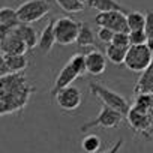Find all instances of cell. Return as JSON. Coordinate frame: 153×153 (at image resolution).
I'll use <instances>...</instances> for the list:
<instances>
[{
  "mask_svg": "<svg viewBox=\"0 0 153 153\" xmlns=\"http://www.w3.org/2000/svg\"><path fill=\"white\" fill-rule=\"evenodd\" d=\"M123 138H119L108 150H105V152H102V153H120V150H122V147H123Z\"/></svg>",
  "mask_w": 153,
  "mask_h": 153,
  "instance_id": "29",
  "label": "cell"
},
{
  "mask_svg": "<svg viewBox=\"0 0 153 153\" xmlns=\"http://www.w3.org/2000/svg\"><path fill=\"white\" fill-rule=\"evenodd\" d=\"M15 33L21 38V41L26 44L27 47V51H32L38 47V33L36 30L30 26V24H24V23H20L15 29Z\"/></svg>",
  "mask_w": 153,
  "mask_h": 153,
  "instance_id": "15",
  "label": "cell"
},
{
  "mask_svg": "<svg viewBox=\"0 0 153 153\" xmlns=\"http://www.w3.org/2000/svg\"><path fill=\"white\" fill-rule=\"evenodd\" d=\"M101 146H102V140L96 134H89L81 141V149L86 153H96V152H99Z\"/></svg>",
  "mask_w": 153,
  "mask_h": 153,
  "instance_id": "22",
  "label": "cell"
},
{
  "mask_svg": "<svg viewBox=\"0 0 153 153\" xmlns=\"http://www.w3.org/2000/svg\"><path fill=\"white\" fill-rule=\"evenodd\" d=\"M98 39L101 41V42H104V44H111V41H113V36H114V32L113 30H110V29H105V27H99V30H98Z\"/></svg>",
  "mask_w": 153,
  "mask_h": 153,
  "instance_id": "28",
  "label": "cell"
},
{
  "mask_svg": "<svg viewBox=\"0 0 153 153\" xmlns=\"http://www.w3.org/2000/svg\"><path fill=\"white\" fill-rule=\"evenodd\" d=\"M0 51H2L3 56H8V54H26L27 53V47L21 41V38L15 33V30H12L2 42H0Z\"/></svg>",
  "mask_w": 153,
  "mask_h": 153,
  "instance_id": "12",
  "label": "cell"
},
{
  "mask_svg": "<svg viewBox=\"0 0 153 153\" xmlns=\"http://www.w3.org/2000/svg\"><path fill=\"white\" fill-rule=\"evenodd\" d=\"M89 90H90V93L93 96L99 98L101 102L105 107H110V108L119 111L123 116L128 114L131 105H129L128 99L125 96H122L120 93H117V92H114V90H111V89H108V87H105L102 84H98V83H90L89 84Z\"/></svg>",
  "mask_w": 153,
  "mask_h": 153,
  "instance_id": "3",
  "label": "cell"
},
{
  "mask_svg": "<svg viewBox=\"0 0 153 153\" xmlns=\"http://www.w3.org/2000/svg\"><path fill=\"white\" fill-rule=\"evenodd\" d=\"M144 33L147 38V47L153 51V11L146 12V24H144Z\"/></svg>",
  "mask_w": 153,
  "mask_h": 153,
  "instance_id": "25",
  "label": "cell"
},
{
  "mask_svg": "<svg viewBox=\"0 0 153 153\" xmlns=\"http://www.w3.org/2000/svg\"><path fill=\"white\" fill-rule=\"evenodd\" d=\"M56 101H57V105L65 110V111H75L78 110L81 102H83V95H81V90L75 86H68L62 90H59L56 93Z\"/></svg>",
  "mask_w": 153,
  "mask_h": 153,
  "instance_id": "9",
  "label": "cell"
},
{
  "mask_svg": "<svg viewBox=\"0 0 153 153\" xmlns=\"http://www.w3.org/2000/svg\"><path fill=\"white\" fill-rule=\"evenodd\" d=\"M78 29H80V23L75 21L74 18L69 17H62L54 20V38H56V44L59 45H71L76 41L78 36Z\"/></svg>",
  "mask_w": 153,
  "mask_h": 153,
  "instance_id": "6",
  "label": "cell"
},
{
  "mask_svg": "<svg viewBox=\"0 0 153 153\" xmlns=\"http://www.w3.org/2000/svg\"><path fill=\"white\" fill-rule=\"evenodd\" d=\"M153 105V93H140V95H135V101H134V108L143 111V113H147L149 114V110L152 108Z\"/></svg>",
  "mask_w": 153,
  "mask_h": 153,
  "instance_id": "23",
  "label": "cell"
},
{
  "mask_svg": "<svg viewBox=\"0 0 153 153\" xmlns=\"http://www.w3.org/2000/svg\"><path fill=\"white\" fill-rule=\"evenodd\" d=\"M0 24L8 26L11 29H15L20 24L17 9H12V8H8V6L0 8Z\"/></svg>",
  "mask_w": 153,
  "mask_h": 153,
  "instance_id": "20",
  "label": "cell"
},
{
  "mask_svg": "<svg viewBox=\"0 0 153 153\" xmlns=\"http://www.w3.org/2000/svg\"><path fill=\"white\" fill-rule=\"evenodd\" d=\"M51 9L48 0H27L17 8V15L20 23L32 24L42 20Z\"/></svg>",
  "mask_w": 153,
  "mask_h": 153,
  "instance_id": "4",
  "label": "cell"
},
{
  "mask_svg": "<svg viewBox=\"0 0 153 153\" xmlns=\"http://www.w3.org/2000/svg\"><path fill=\"white\" fill-rule=\"evenodd\" d=\"M12 30H14V29H11V27H8V26H3V24H0V42H2Z\"/></svg>",
  "mask_w": 153,
  "mask_h": 153,
  "instance_id": "31",
  "label": "cell"
},
{
  "mask_svg": "<svg viewBox=\"0 0 153 153\" xmlns=\"http://www.w3.org/2000/svg\"><path fill=\"white\" fill-rule=\"evenodd\" d=\"M86 74V65H84V54H80V53H76L74 54L68 63L62 68V71L59 72L57 75V78L54 81V86L51 89V95L56 96V93L68 86H72V83L76 80V78H80L81 75Z\"/></svg>",
  "mask_w": 153,
  "mask_h": 153,
  "instance_id": "2",
  "label": "cell"
},
{
  "mask_svg": "<svg viewBox=\"0 0 153 153\" xmlns=\"http://www.w3.org/2000/svg\"><path fill=\"white\" fill-rule=\"evenodd\" d=\"M126 23H128L129 32H132V30H144L146 14H143L140 11H129L126 14Z\"/></svg>",
  "mask_w": 153,
  "mask_h": 153,
  "instance_id": "19",
  "label": "cell"
},
{
  "mask_svg": "<svg viewBox=\"0 0 153 153\" xmlns=\"http://www.w3.org/2000/svg\"><path fill=\"white\" fill-rule=\"evenodd\" d=\"M84 65L86 72H89L90 75H101L107 69V57L99 50H92L84 54Z\"/></svg>",
  "mask_w": 153,
  "mask_h": 153,
  "instance_id": "11",
  "label": "cell"
},
{
  "mask_svg": "<svg viewBox=\"0 0 153 153\" xmlns=\"http://www.w3.org/2000/svg\"><path fill=\"white\" fill-rule=\"evenodd\" d=\"M134 93L140 95V93H153V57L150 65L147 66V69H144L140 75V78L135 83L134 87Z\"/></svg>",
  "mask_w": 153,
  "mask_h": 153,
  "instance_id": "13",
  "label": "cell"
},
{
  "mask_svg": "<svg viewBox=\"0 0 153 153\" xmlns=\"http://www.w3.org/2000/svg\"><path fill=\"white\" fill-rule=\"evenodd\" d=\"M152 57H153V51L147 47V44H144V45H131L126 51V57H125L123 63L129 71L141 74L150 65Z\"/></svg>",
  "mask_w": 153,
  "mask_h": 153,
  "instance_id": "5",
  "label": "cell"
},
{
  "mask_svg": "<svg viewBox=\"0 0 153 153\" xmlns=\"http://www.w3.org/2000/svg\"><path fill=\"white\" fill-rule=\"evenodd\" d=\"M125 117H126L128 123L131 125V128L137 134H141L146 138H149L152 135L153 129H152L150 119H149L147 113H143V111H140V110H137V108H134L131 105V108H129V111H128V114Z\"/></svg>",
  "mask_w": 153,
  "mask_h": 153,
  "instance_id": "10",
  "label": "cell"
},
{
  "mask_svg": "<svg viewBox=\"0 0 153 153\" xmlns=\"http://www.w3.org/2000/svg\"><path fill=\"white\" fill-rule=\"evenodd\" d=\"M80 2H81V3H84V5H86V3H87V2H89V0H80Z\"/></svg>",
  "mask_w": 153,
  "mask_h": 153,
  "instance_id": "33",
  "label": "cell"
},
{
  "mask_svg": "<svg viewBox=\"0 0 153 153\" xmlns=\"http://www.w3.org/2000/svg\"><path fill=\"white\" fill-rule=\"evenodd\" d=\"M56 3L69 14H78L81 11H84V3H81L80 0H56Z\"/></svg>",
  "mask_w": 153,
  "mask_h": 153,
  "instance_id": "24",
  "label": "cell"
},
{
  "mask_svg": "<svg viewBox=\"0 0 153 153\" xmlns=\"http://www.w3.org/2000/svg\"><path fill=\"white\" fill-rule=\"evenodd\" d=\"M126 51H128V48H122V47H116L113 44H108L107 50H105V57L114 65H122L125 62Z\"/></svg>",
  "mask_w": 153,
  "mask_h": 153,
  "instance_id": "21",
  "label": "cell"
},
{
  "mask_svg": "<svg viewBox=\"0 0 153 153\" xmlns=\"http://www.w3.org/2000/svg\"><path fill=\"white\" fill-rule=\"evenodd\" d=\"M54 20L51 18L50 23L44 27L41 36L38 38V50L42 54H48L53 50V45L56 44V38H54Z\"/></svg>",
  "mask_w": 153,
  "mask_h": 153,
  "instance_id": "14",
  "label": "cell"
},
{
  "mask_svg": "<svg viewBox=\"0 0 153 153\" xmlns=\"http://www.w3.org/2000/svg\"><path fill=\"white\" fill-rule=\"evenodd\" d=\"M95 23L99 27H105V29L113 30L114 33H129L125 12H119V11L99 12L95 18Z\"/></svg>",
  "mask_w": 153,
  "mask_h": 153,
  "instance_id": "8",
  "label": "cell"
},
{
  "mask_svg": "<svg viewBox=\"0 0 153 153\" xmlns=\"http://www.w3.org/2000/svg\"><path fill=\"white\" fill-rule=\"evenodd\" d=\"M149 119H150V125H152V129H153V105L149 110Z\"/></svg>",
  "mask_w": 153,
  "mask_h": 153,
  "instance_id": "32",
  "label": "cell"
},
{
  "mask_svg": "<svg viewBox=\"0 0 153 153\" xmlns=\"http://www.w3.org/2000/svg\"><path fill=\"white\" fill-rule=\"evenodd\" d=\"M87 5L92 9H96L98 12H111V11H119V12H125V14L129 12L117 0H89Z\"/></svg>",
  "mask_w": 153,
  "mask_h": 153,
  "instance_id": "17",
  "label": "cell"
},
{
  "mask_svg": "<svg viewBox=\"0 0 153 153\" xmlns=\"http://www.w3.org/2000/svg\"><path fill=\"white\" fill-rule=\"evenodd\" d=\"M111 44H113V45H116V47L129 48V47H131V42H129V35H128V33H114Z\"/></svg>",
  "mask_w": 153,
  "mask_h": 153,
  "instance_id": "27",
  "label": "cell"
},
{
  "mask_svg": "<svg viewBox=\"0 0 153 153\" xmlns=\"http://www.w3.org/2000/svg\"><path fill=\"white\" fill-rule=\"evenodd\" d=\"M3 57H5V63L9 74H23V71L29 65L26 54H8Z\"/></svg>",
  "mask_w": 153,
  "mask_h": 153,
  "instance_id": "16",
  "label": "cell"
},
{
  "mask_svg": "<svg viewBox=\"0 0 153 153\" xmlns=\"http://www.w3.org/2000/svg\"><path fill=\"white\" fill-rule=\"evenodd\" d=\"M36 87L24 74H8L0 76V117L21 113Z\"/></svg>",
  "mask_w": 153,
  "mask_h": 153,
  "instance_id": "1",
  "label": "cell"
},
{
  "mask_svg": "<svg viewBox=\"0 0 153 153\" xmlns=\"http://www.w3.org/2000/svg\"><path fill=\"white\" fill-rule=\"evenodd\" d=\"M123 117H125V116L120 114L119 111H116V110H113V108H110V107L102 105L101 113L98 114V117L93 119V120H90V122H87V123H84V125L80 128V131H81V132H87V131H90V129H93V128L114 129V128L120 126V123L123 122Z\"/></svg>",
  "mask_w": 153,
  "mask_h": 153,
  "instance_id": "7",
  "label": "cell"
},
{
  "mask_svg": "<svg viewBox=\"0 0 153 153\" xmlns=\"http://www.w3.org/2000/svg\"><path fill=\"white\" fill-rule=\"evenodd\" d=\"M129 35V42L131 45H144L147 42V38H146V33L144 30H132L128 33Z\"/></svg>",
  "mask_w": 153,
  "mask_h": 153,
  "instance_id": "26",
  "label": "cell"
},
{
  "mask_svg": "<svg viewBox=\"0 0 153 153\" xmlns=\"http://www.w3.org/2000/svg\"><path fill=\"white\" fill-rule=\"evenodd\" d=\"M76 45L87 48V47H93L95 45V33L92 30V27L87 23H80V29H78V36H76Z\"/></svg>",
  "mask_w": 153,
  "mask_h": 153,
  "instance_id": "18",
  "label": "cell"
},
{
  "mask_svg": "<svg viewBox=\"0 0 153 153\" xmlns=\"http://www.w3.org/2000/svg\"><path fill=\"white\" fill-rule=\"evenodd\" d=\"M8 74H9V71H8V68H6L5 57H3L2 53H0V76H5V75H8Z\"/></svg>",
  "mask_w": 153,
  "mask_h": 153,
  "instance_id": "30",
  "label": "cell"
}]
</instances>
